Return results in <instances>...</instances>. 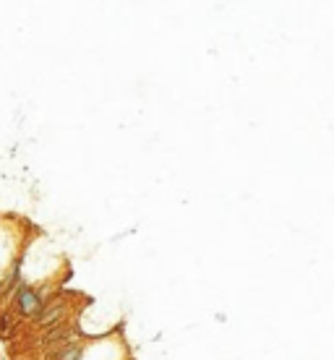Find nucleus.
<instances>
[{
  "mask_svg": "<svg viewBox=\"0 0 334 360\" xmlns=\"http://www.w3.org/2000/svg\"><path fill=\"white\" fill-rule=\"evenodd\" d=\"M57 313H60V306H55V308H50L47 313H44V316H42V324H44V327H50V324H55Z\"/></svg>",
  "mask_w": 334,
  "mask_h": 360,
  "instance_id": "nucleus-2",
  "label": "nucleus"
},
{
  "mask_svg": "<svg viewBox=\"0 0 334 360\" xmlns=\"http://www.w3.org/2000/svg\"><path fill=\"white\" fill-rule=\"evenodd\" d=\"M18 308L24 313H34V308H37V295H34L31 290H21L18 293Z\"/></svg>",
  "mask_w": 334,
  "mask_h": 360,
  "instance_id": "nucleus-1",
  "label": "nucleus"
}]
</instances>
